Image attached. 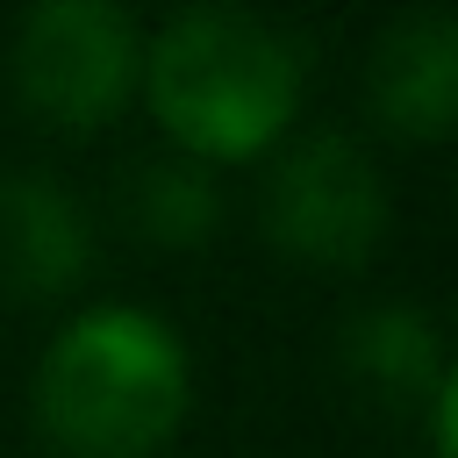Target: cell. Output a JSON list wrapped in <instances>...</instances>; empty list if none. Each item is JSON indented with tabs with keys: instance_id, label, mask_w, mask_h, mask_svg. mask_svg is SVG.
Wrapping results in <instances>:
<instances>
[{
	"instance_id": "5b68a950",
	"label": "cell",
	"mask_w": 458,
	"mask_h": 458,
	"mask_svg": "<svg viewBox=\"0 0 458 458\" xmlns=\"http://www.w3.org/2000/svg\"><path fill=\"white\" fill-rule=\"evenodd\" d=\"M93 272V222L50 172H0V293L64 301Z\"/></svg>"
},
{
	"instance_id": "ba28073f",
	"label": "cell",
	"mask_w": 458,
	"mask_h": 458,
	"mask_svg": "<svg viewBox=\"0 0 458 458\" xmlns=\"http://www.w3.org/2000/svg\"><path fill=\"white\" fill-rule=\"evenodd\" d=\"M129 222L165 250H193L222 222V186H215L208 165H193L179 150L143 157V165H129Z\"/></svg>"
},
{
	"instance_id": "52a82bcc",
	"label": "cell",
	"mask_w": 458,
	"mask_h": 458,
	"mask_svg": "<svg viewBox=\"0 0 458 458\" xmlns=\"http://www.w3.org/2000/svg\"><path fill=\"white\" fill-rule=\"evenodd\" d=\"M336 351H344V372L358 386H372L379 401H401V408H429V394L451 379L437 322L422 308H401V301L351 315L344 336H336Z\"/></svg>"
},
{
	"instance_id": "6da1fadb",
	"label": "cell",
	"mask_w": 458,
	"mask_h": 458,
	"mask_svg": "<svg viewBox=\"0 0 458 458\" xmlns=\"http://www.w3.org/2000/svg\"><path fill=\"white\" fill-rule=\"evenodd\" d=\"M301 43L243 7H186L143 43V100L193 165H250L279 150L301 107Z\"/></svg>"
},
{
	"instance_id": "277c9868",
	"label": "cell",
	"mask_w": 458,
	"mask_h": 458,
	"mask_svg": "<svg viewBox=\"0 0 458 458\" xmlns=\"http://www.w3.org/2000/svg\"><path fill=\"white\" fill-rule=\"evenodd\" d=\"M258 208H265V236L286 258L329 265V272L365 265L386 236V179H379L372 150L344 129H315V136H293L286 150H272Z\"/></svg>"
},
{
	"instance_id": "7a4b0ae2",
	"label": "cell",
	"mask_w": 458,
	"mask_h": 458,
	"mask_svg": "<svg viewBox=\"0 0 458 458\" xmlns=\"http://www.w3.org/2000/svg\"><path fill=\"white\" fill-rule=\"evenodd\" d=\"M193 401V365L150 308H86L36 358L29 408L57 458H157Z\"/></svg>"
},
{
	"instance_id": "8992f818",
	"label": "cell",
	"mask_w": 458,
	"mask_h": 458,
	"mask_svg": "<svg viewBox=\"0 0 458 458\" xmlns=\"http://www.w3.org/2000/svg\"><path fill=\"white\" fill-rule=\"evenodd\" d=\"M372 114L408 143H444L458 129V21L444 7H415L379 29L365 64Z\"/></svg>"
},
{
	"instance_id": "3957f363",
	"label": "cell",
	"mask_w": 458,
	"mask_h": 458,
	"mask_svg": "<svg viewBox=\"0 0 458 458\" xmlns=\"http://www.w3.org/2000/svg\"><path fill=\"white\" fill-rule=\"evenodd\" d=\"M14 93L50 129H100L143 79V29L107 0H43L14 29Z\"/></svg>"
}]
</instances>
